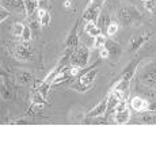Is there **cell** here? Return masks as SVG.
<instances>
[{"instance_id": "1", "label": "cell", "mask_w": 156, "mask_h": 156, "mask_svg": "<svg viewBox=\"0 0 156 156\" xmlns=\"http://www.w3.org/2000/svg\"><path fill=\"white\" fill-rule=\"evenodd\" d=\"M139 64H140V58H134L133 61L129 62L128 67L121 72V75H119V79L115 82V84H114L113 90H117V91H121V92L128 91L129 86H130L132 79H133L134 73H136V71H137V65H139Z\"/></svg>"}, {"instance_id": "2", "label": "cell", "mask_w": 156, "mask_h": 156, "mask_svg": "<svg viewBox=\"0 0 156 156\" xmlns=\"http://www.w3.org/2000/svg\"><path fill=\"white\" fill-rule=\"evenodd\" d=\"M117 18H118V20L121 22L122 26H130L134 22H140L143 19V14L134 5L126 4V5H122L118 10Z\"/></svg>"}, {"instance_id": "3", "label": "cell", "mask_w": 156, "mask_h": 156, "mask_svg": "<svg viewBox=\"0 0 156 156\" xmlns=\"http://www.w3.org/2000/svg\"><path fill=\"white\" fill-rule=\"evenodd\" d=\"M137 77L145 86L155 87L156 86V61H149L143 64L137 69Z\"/></svg>"}, {"instance_id": "4", "label": "cell", "mask_w": 156, "mask_h": 156, "mask_svg": "<svg viewBox=\"0 0 156 156\" xmlns=\"http://www.w3.org/2000/svg\"><path fill=\"white\" fill-rule=\"evenodd\" d=\"M88 58H90V50L86 45H80L76 49L72 52L71 60H69V65L71 67H80L84 68L88 64Z\"/></svg>"}, {"instance_id": "5", "label": "cell", "mask_w": 156, "mask_h": 156, "mask_svg": "<svg viewBox=\"0 0 156 156\" xmlns=\"http://www.w3.org/2000/svg\"><path fill=\"white\" fill-rule=\"evenodd\" d=\"M97 76H98V68L95 67V68H92L91 71L86 72L83 76H80L79 80H77L75 84H72L71 87L73 90H76V91H79V92H84V91H87V90L91 88V86L94 84Z\"/></svg>"}, {"instance_id": "6", "label": "cell", "mask_w": 156, "mask_h": 156, "mask_svg": "<svg viewBox=\"0 0 156 156\" xmlns=\"http://www.w3.org/2000/svg\"><path fill=\"white\" fill-rule=\"evenodd\" d=\"M130 119V112L128 109L126 99H121L114 109V121L115 124H126Z\"/></svg>"}, {"instance_id": "7", "label": "cell", "mask_w": 156, "mask_h": 156, "mask_svg": "<svg viewBox=\"0 0 156 156\" xmlns=\"http://www.w3.org/2000/svg\"><path fill=\"white\" fill-rule=\"evenodd\" d=\"M152 33L151 31H141V33H137L134 37H132V40L129 41V48H128V52L129 53H136L140 48L143 46L147 41L151 38Z\"/></svg>"}, {"instance_id": "8", "label": "cell", "mask_w": 156, "mask_h": 156, "mask_svg": "<svg viewBox=\"0 0 156 156\" xmlns=\"http://www.w3.org/2000/svg\"><path fill=\"white\" fill-rule=\"evenodd\" d=\"M102 7H103V4L90 2V4L87 5V8L84 10V12H83V15H82V18H80V19H82V20H87V22H98Z\"/></svg>"}, {"instance_id": "9", "label": "cell", "mask_w": 156, "mask_h": 156, "mask_svg": "<svg viewBox=\"0 0 156 156\" xmlns=\"http://www.w3.org/2000/svg\"><path fill=\"white\" fill-rule=\"evenodd\" d=\"M80 18L76 20V23L73 25V27L69 31L67 37V41H65V49H72L75 50L77 46H79V34H77V29H79V25H80Z\"/></svg>"}, {"instance_id": "10", "label": "cell", "mask_w": 156, "mask_h": 156, "mask_svg": "<svg viewBox=\"0 0 156 156\" xmlns=\"http://www.w3.org/2000/svg\"><path fill=\"white\" fill-rule=\"evenodd\" d=\"M15 57L18 60H22V61H29L33 58V49L30 46V44L23 42L15 46Z\"/></svg>"}, {"instance_id": "11", "label": "cell", "mask_w": 156, "mask_h": 156, "mask_svg": "<svg viewBox=\"0 0 156 156\" xmlns=\"http://www.w3.org/2000/svg\"><path fill=\"white\" fill-rule=\"evenodd\" d=\"M105 48H106L107 52H109V58L112 60L113 62L118 61V58L122 55V48L119 46L117 42H114L113 40H107L106 41V45H105Z\"/></svg>"}, {"instance_id": "12", "label": "cell", "mask_w": 156, "mask_h": 156, "mask_svg": "<svg viewBox=\"0 0 156 156\" xmlns=\"http://www.w3.org/2000/svg\"><path fill=\"white\" fill-rule=\"evenodd\" d=\"M107 109V98H105L103 101H101L94 109H91L86 115V119H94L98 118V117H102L105 113H106Z\"/></svg>"}, {"instance_id": "13", "label": "cell", "mask_w": 156, "mask_h": 156, "mask_svg": "<svg viewBox=\"0 0 156 156\" xmlns=\"http://www.w3.org/2000/svg\"><path fill=\"white\" fill-rule=\"evenodd\" d=\"M130 107L136 112H147L149 107V102L141 97H134L130 99Z\"/></svg>"}, {"instance_id": "14", "label": "cell", "mask_w": 156, "mask_h": 156, "mask_svg": "<svg viewBox=\"0 0 156 156\" xmlns=\"http://www.w3.org/2000/svg\"><path fill=\"white\" fill-rule=\"evenodd\" d=\"M3 5H5L10 10H15L18 12H26L25 0H4Z\"/></svg>"}, {"instance_id": "15", "label": "cell", "mask_w": 156, "mask_h": 156, "mask_svg": "<svg viewBox=\"0 0 156 156\" xmlns=\"http://www.w3.org/2000/svg\"><path fill=\"white\" fill-rule=\"evenodd\" d=\"M84 33L87 35H90V37H97V35L102 34L101 33V27L98 26L97 22H87L86 27H84Z\"/></svg>"}, {"instance_id": "16", "label": "cell", "mask_w": 156, "mask_h": 156, "mask_svg": "<svg viewBox=\"0 0 156 156\" xmlns=\"http://www.w3.org/2000/svg\"><path fill=\"white\" fill-rule=\"evenodd\" d=\"M25 4H26V15H27V18L38 14L37 12L38 0H25Z\"/></svg>"}, {"instance_id": "17", "label": "cell", "mask_w": 156, "mask_h": 156, "mask_svg": "<svg viewBox=\"0 0 156 156\" xmlns=\"http://www.w3.org/2000/svg\"><path fill=\"white\" fill-rule=\"evenodd\" d=\"M38 19L41 22V26H49L50 25V14L45 8H40L38 10Z\"/></svg>"}, {"instance_id": "18", "label": "cell", "mask_w": 156, "mask_h": 156, "mask_svg": "<svg viewBox=\"0 0 156 156\" xmlns=\"http://www.w3.org/2000/svg\"><path fill=\"white\" fill-rule=\"evenodd\" d=\"M2 98L5 101H10L12 98V87L10 83H2Z\"/></svg>"}, {"instance_id": "19", "label": "cell", "mask_w": 156, "mask_h": 156, "mask_svg": "<svg viewBox=\"0 0 156 156\" xmlns=\"http://www.w3.org/2000/svg\"><path fill=\"white\" fill-rule=\"evenodd\" d=\"M29 20H30V27H31L33 33H35L37 34L38 31H40V26H41V22L40 19H38V14L33 15V16H29Z\"/></svg>"}, {"instance_id": "20", "label": "cell", "mask_w": 156, "mask_h": 156, "mask_svg": "<svg viewBox=\"0 0 156 156\" xmlns=\"http://www.w3.org/2000/svg\"><path fill=\"white\" fill-rule=\"evenodd\" d=\"M141 119L143 122H147V124H156V113L152 110H147Z\"/></svg>"}, {"instance_id": "21", "label": "cell", "mask_w": 156, "mask_h": 156, "mask_svg": "<svg viewBox=\"0 0 156 156\" xmlns=\"http://www.w3.org/2000/svg\"><path fill=\"white\" fill-rule=\"evenodd\" d=\"M16 79H18V82H19L20 84H27L30 80H31V73L22 71V72H19V73L16 75Z\"/></svg>"}, {"instance_id": "22", "label": "cell", "mask_w": 156, "mask_h": 156, "mask_svg": "<svg viewBox=\"0 0 156 156\" xmlns=\"http://www.w3.org/2000/svg\"><path fill=\"white\" fill-rule=\"evenodd\" d=\"M106 41L107 38L105 37V35H97V37L94 38V48L95 49H102V48H105V45H106Z\"/></svg>"}, {"instance_id": "23", "label": "cell", "mask_w": 156, "mask_h": 156, "mask_svg": "<svg viewBox=\"0 0 156 156\" xmlns=\"http://www.w3.org/2000/svg\"><path fill=\"white\" fill-rule=\"evenodd\" d=\"M25 27H26V26L23 25V23H20V22H15V23H14V27H12V33H14L15 37H22Z\"/></svg>"}, {"instance_id": "24", "label": "cell", "mask_w": 156, "mask_h": 156, "mask_svg": "<svg viewBox=\"0 0 156 156\" xmlns=\"http://www.w3.org/2000/svg\"><path fill=\"white\" fill-rule=\"evenodd\" d=\"M118 27H119V25L117 22H114V20H112V22L107 25V27H106V33H107V35H114L117 31H118Z\"/></svg>"}, {"instance_id": "25", "label": "cell", "mask_w": 156, "mask_h": 156, "mask_svg": "<svg viewBox=\"0 0 156 156\" xmlns=\"http://www.w3.org/2000/svg\"><path fill=\"white\" fill-rule=\"evenodd\" d=\"M144 7L149 12H156V0H144Z\"/></svg>"}, {"instance_id": "26", "label": "cell", "mask_w": 156, "mask_h": 156, "mask_svg": "<svg viewBox=\"0 0 156 156\" xmlns=\"http://www.w3.org/2000/svg\"><path fill=\"white\" fill-rule=\"evenodd\" d=\"M31 37H33V30L30 26H26L25 30H23V34H22V40L25 42H30L31 41Z\"/></svg>"}, {"instance_id": "27", "label": "cell", "mask_w": 156, "mask_h": 156, "mask_svg": "<svg viewBox=\"0 0 156 156\" xmlns=\"http://www.w3.org/2000/svg\"><path fill=\"white\" fill-rule=\"evenodd\" d=\"M10 16V11L8 10H5L4 7H2V10H0V20H4V19H7V18Z\"/></svg>"}, {"instance_id": "28", "label": "cell", "mask_w": 156, "mask_h": 156, "mask_svg": "<svg viewBox=\"0 0 156 156\" xmlns=\"http://www.w3.org/2000/svg\"><path fill=\"white\" fill-rule=\"evenodd\" d=\"M64 8H67V10H75V2L73 0H65L64 2Z\"/></svg>"}, {"instance_id": "29", "label": "cell", "mask_w": 156, "mask_h": 156, "mask_svg": "<svg viewBox=\"0 0 156 156\" xmlns=\"http://www.w3.org/2000/svg\"><path fill=\"white\" fill-rule=\"evenodd\" d=\"M99 56H101L102 60H103V58H109V52H107L106 48H102V49H99Z\"/></svg>"}, {"instance_id": "30", "label": "cell", "mask_w": 156, "mask_h": 156, "mask_svg": "<svg viewBox=\"0 0 156 156\" xmlns=\"http://www.w3.org/2000/svg\"><path fill=\"white\" fill-rule=\"evenodd\" d=\"M38 2H44V0H38Z\"/></svg>"}]
</instances>
